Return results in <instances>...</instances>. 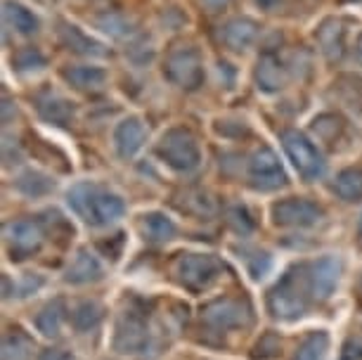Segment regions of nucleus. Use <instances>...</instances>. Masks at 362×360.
<instances>
[{"label":"nucleus","mask_w":362,"mask_h":360,"mask_svg":"<svg viewBox=\"0 0 362 360\" xmlns=\"http://www.w3.org/2000/svg\"><path fill=\"white\" fill-rule=\"evenodd\" d=\"M66 204L81 221L93 228L112 226L126 214L124 199L98 182H76L66 192Z\"/></svg>","instance_id":"obj_1"},{"label":"nucleus","mask_w":362,"mask_h":360,"mask_svg":"<svg viewBox=\"0 0 362 360\" xmlns=\"http://www.w3.org/2000/svg\"><path fill=\"white\" fill-rule=\"evenodd\" d=\"M308 266H296L279 277V282L270 289L268 308L279 320H298L308 313L310 301Z\"/></svg>","instance_id":"obj_2"},{"label":"nucleus","mask_w":362,"mask_h":360,"mask_svg":"<svg viewBox=\"0 0 362 360\" xmlns=\"http://www.w3.org/2000/svg\"><path fill=\"white\" fill-rule=\"evenodd\" d=\"M156 154L163 164H168L177 173H192L202 164V149L199 142L187 128H170L161 135Z\"/></svg>","instance_id":"obj_3"},{"label":"nucleus","mask_w":362,"mask_h":360,"mask_svg":"<svg viewBox=\"0 0 362 360\" xmlns=\"http://www.w3.org/2000/svg\"><path fill=\"white\" fill-rule=\"evenodd\" d=\"M163 76L182 91H197L204 83V59L192 45L173 47L163 59Z\"/></svg>","instance_id":"obj_4"},{"label":"nucleus","mask_w":362,"mask_h":360,"mask_svg":"<svg viewBox=\"0 0 362 360\" xmlns=\"http://www.w3.org/2000/svg\"><path fill=\"white\" fill-rule=\"evenodd\" d=\"M282 147L286 152V157L293 161L296 171L303 175L305 180H317L325 173V157L322 152L313 145V140L305 138L298 131H282Z\"/></svg>","instance_id":"obj_5"},{"label":"nucleus","mask_w":362,"mask_h":360,"mask_svg":"<svg viewBox=\"0 0 362 360\" xmlns=\"http://www.w3.org/2000/svg\"><path fill=\"white\" fill-rule=\"evenodd\" d=\"M152 344V332L138 310H124L114 327V351L124 356H140Z\"/></svg>","instance_id":"obj_6"},{"label":"nucleus","mask_w":362,"mask_h":360,"mask_svg":"<svg viewBox=\"0 0 362 360\" xmlns=\"http://www.w3.org/2000/svg\"><path fill=\"white\" fill-rule=\"evenodd\" d=\"M223 263L211 254H182L175 261V277L182 287L202 291L221 275Z\"/></svg>","instance_id":"obj_7"},{"label":"nucleus","mask_w":362,"mask_h":360,"mask_svg":"<svg viewBox=\"0 0 362 360\" xmlns=\"http://www.w3.org/2000/svg\"><path fill=\"white\" fill-rule=\"evenodd\" d=\"M325 219V209L310 199L289 197L272 204V221L279 228H313Z\"/></svg>","instance_id":"obj_8"},{"label":"nucleus","mask_w":362,"mask_h":360,"mask_svg":"<svg viewBox=\"0 0 362 360\" xmlns=\"http://www.w3.org/2000/svg\"><path fill=\"white\" fill-rule=\"evenodd\" d=\"M249 185L258 192H275L286 185V173L277 154L270 147H261L249 161Z\"/></svg>","instance_id":"obj_9"},{"label":"nucleus","mask_w":362,"mask_h":360,"mask_svg":"<svg viewBox=\"0 0 362 360\" xmlns=\"http://www.w3.org/2000/svg\"><path fill=\"white\" fill-rule=\"evenodd\" d=\"M5 242H8V251L12 254V259H29L43 244V230L31 219L12 221L5 226Z\"/></svg>","instance_id":"obj_10"},{"label":"nucleus","mask_w":362,"mask_h":360,"mask_svg":"<svg viewBox=\"0 0 362 360\" xmlns=\"http://www.w3.org/2000/svg\"><path fill=\"white\" fill-rule=\"evenodd\" d=\"M249 308L237 298H216L202 308V320L214 330H237L249 323Z\"/></svg>","instance_id":"obj_11"},{"label":"nucleus","mask_w":362,"mask_h":360,"mask_svg":"<svg viewBox=\"0 0 362 360\" xmlns=\"http://www.w3.org/2000/svg\"><path fill=\"white\" fill-rule=\"evenodd\" d=\"M341 259L334 254L320 256L317 261H313L308 266V284H310V296H315L317 301H327L334 289L339 287L341 280Z\"/></svg>","instance_id":"obj_12"},{"label":"nucleus","mask_w":362,"mask_h":360,"mask_svg":"<svg viewBox=\"0 0 362 360\" xmlns=\"http://www.w3.org/2000/svg\"><path fill=\"white\" fill-rule=\"evenodd\" d=\"M256 86L258 91L263 93H279L284 91L286 83H289L291 74H289V66H286L282 59H279L275 52H263L258 57V64H256Z\"/></svg>","instance_id":"obj_13"},{"label":"nucleus","mask_w":362,"mask_h":360,"mask_svg":"<svg viewBox=\"0 0 362 360\" xmlns=\"http://www.w3.org/2000/svg\"><path fill=\"white\" fill-rule=\"evenodd\" d=\"M36 110L38 117L54 126H69L74 117H76V107L71 100H66L64 95L45 91L36 95Z\"/></svg>","instance_id":"obj_14"},{"label":"nucleus","mask_w":362,"mask_h":360,"mask_svg":"<svg viewBox=\"0 0 362 360\" xmlns=\"http://www.w3.org/2000/svg\"><path fill=\"white\" fill-rule=\"evenodd\" d=\"M258 24L251 17H235L225 22L218 31V40L232 52H242L258 38Z\"/></svg>","instance_id":"obj_15"},{"label":"nucleus","mask_w":362,"mask_h":360,"mask_svg":"<svg viewBox=\"0 0 362 360\" xmlns=\"http://www.w3.org/2000/svg\"><path fill=\"white\" fill-rule=\"evenodd\" d=\"M147 140V128L138 117H128L116 126L114 131V147L121 159H131L140 152Z\"/></svg>","instance_id":"obj_16"},{"label":"nucleus","mask_w":362,"mask_h":360,"mask_svg":"<svg viewBox=\"0 0 362 360\" xmlns=\"http://www.w3.org/2000/svg\"><path fill=\"white\" fill-rule=\"evenodd\" d=\"M64 81L71 88H76L81 93H102L107 86V71L102 66H90V64H81V66H69L62 71Z\"/></svg>","instance_id":"obj_17"},{"label":"nucleus","mask_w":362,"mask_h":360,"mask_svg":"<svg viewBox=\"0 0 362 360\" xmlns=\"http://www.w3.org/2000/svg\"><path fill=\"white\" fill-rule=\"evenodd\" d=\"M59 40H62V45L66 50L78 52V55H88V57H105L107 55L105 45H102L100 40L86 36L76 24H66V22L59 24Z\"/></svg>","instance_id":"obj_18"},{"label":"nucleus","mask_w":362,"mask_h":360,"mask_svg":"<svg viewBox=\"0 0 362 360\" xmlns=\"http://www.w3.org/2000/svg\"><path fill=\"white\" fill-rule=\"evenodd\" d=\"M105 270H102V263L98 261V256L90 254L88 249H81L74 261L69 263L64 273V280L71 284H88V282H98L102 280Z\"/></svg>","instance_id":"obj_19"},{"label":"nucleus","mask_w":362,"mask_h":360,"mask_svg":"<svg viewBox=\"0 0 362 360\" xmlns=\"http://www.w3.org/2000/svg\"><path fill=\"white\" fill-rule=\"evenodd\" d=\"M346 24L341 19H327L317 29V43L322 47L327 59H341L346 52Z\"/></svg>","instance_id":"obj_20"},{"label":"nucleus","mask_w":362,"mask_h":360,"mask_svg":"<svg viewBox=\"0 0 362 360\" xmlns=\"http://www.w3.org/2000/svg\"><path fill=\"white\" fill-rule=\"evenodd\" d=\"M140 233L147 242H168L173 240L177 233V226L173 223V219H168L166 214L161 211H152L145 214L140 221Z\"/></svg>","instance_id":"obj_21"},{"label":"nucleus","mask_w":362,"mask_h":360,"mask_svg":"<svg viewBox=\"0 0 362 360\" xmlns=\"http://www.w3.org/2000/svg\"><path fill=\"white\" fill-rule=\"evenodd\" d=\"M3 8H5L3 10L5 24H8L10 29H15L17 33H22V36H33V33L40 29L38 17L33 15L29 8H24V5L8 0V3H5Z\"/></svg>","instance_id":"obj_22"},{"label":"nucleus","mask_w":362,"mask_h":360,"mask_svg":"<svg viewBox=\"0 0 362 360\" xmlns=\"http://www.w3.org/2000/svg\"><path fill=\"white\" fill-rule=\"evenodd\" d=\"M332 190L344 202H360L362 199V168H344L334 178Z\"/></svg>","instance_id":"obj_23"},{"label":"nucleus","mask_w":362,"mask_h":360,"mask_svg":"<svg viewBox=\"0 0 362 360\" xmlns=\"http://www.w3.org/2000/svg\"><path fill=\"white\" fill-rule=\"evenodd\" d=\"M64 313H66L64 301H59V298H57V301H50L36 315L38 332H43L45 337H57L59 330H62V325H64Z\"/></svg>","instance_id":"obj_24"},{"label":"nucleus","mask_w":362,"mask_h":360,"mask_svg":"<svg viewBox=\"0 0 362 360\" xmlns=\"http://www.w3.org/2000/svg\"><path fill=\"white\" fill-rule=\"evenodd\" d=\"M329 335L325 330L310 332L308 337L300 342V346L296 349V356L293 360H325L327 351H329Z\"/></svg>","instance_id":"obj_25"},{"label":"nucleus","mask_w":362,"mask_h":360,"mask_svg":"<svg viewBox=\"0 0 362 360\" xmlns=\"http://www.w3.org/2000/svg\"><path fill=\"white\" fill-rule=\"evenodd\" d=\"M71 323L78 332H90L102 323V306L95 301H81L71 310Z\"/></svg>","instance_id":"obj_26"},{"label":"nucleus","mask_w":362,"mask_h":360,"mask_svg":"<svg viewBox=\"0 0 362 360\" xmlns=\"http://www.w3.org/2000/svg\"><path fill=\"white\" fill-rule=\"evenodd\" d=\"M54 187V182L47 178L45 173L40 171H33V168H29V171H24L22 175L17 178V190L26 197H43L47 194L50 190Z\"/></svg>","instance_id":"obj_27"},{"label":"nucleus","mask_w":362,"mask_h":360,"mask_svg":"<svg viewBox=\"0 0 362 360\" xmlns=\"http://www.w3.org/2000/svg\"><path fill=\"white\" fill-rule=\"evenodd\" d=\"M33 351V342L24 332H10L3 339V360H29Z\"/></svg>","instance_id":"obj_28"},{"label":"nucleus","mask_w":362,"mask_h":360,"mask_svg":"<svg viewBox=\"0 0 362 360\" xmlns=\"http://www.w3.org/2000/svg\"><path fill=\"white\" fill-rule=\"evenodd\" d=\"M12 64H15L19 71H38L45 66V57L40 55L36 47H22V50L12 57Z\"/></svg>","instance_id":"obj_29"},{"label":"nucleus","mask_w":362,"mask_h":360,"mask_svg":"<svg viewBox=\"0 0 362 360\" xmlns=\"http://www.w3.org/2000/svg\"><path fill=\"white\" fill-rule=\"evenodd\" d=\"M313 128H315V133L320 135L322 140H329L334 142L337 140L339 131L344 128V121H341L337 114H322V117L315 119V124H313Z\"/></svg>","instance_id":"obj_30"},{"label":"nucleus","mask_w":362,"mask_h":360,"mask_svg":"<svg viewBox=\"0 0 362 360\" xmlns=\"http://www.w3.org/2000/svg\"><path fill=\"white\" fill-rule=\"evenodd\" d=\"M230 226L235 228V233L239 235H249L251 230H254V219H251V214L247 211V207H235L230 209Z\"/></svg>","instance_id":"obj_31"},{"label":"nucleus","mask_w":362,"mask_h":360,"mask_svg":"<svg viewBox=\"0 0 362 360\" xmlns=\"http://www.w3.org/2000/svg\"><path fill=\"white\" fill-rule=\"evenodd\" d=\"M247 266L254 277H263L270 270V256L265 251H254L251 256H247Z\"/></svg>","instance_id":"obj_32"},{"label":"nucleus","mask_w":362,"mask_h":360,"mask_svg":"<svg viewBox=\"0 0 362 360\" xmlns=\"http://www.w3.org/2000/svg\"><path fill=\"white\" fill-rule=\"evenodd\" d=\"M100 24H102V29H105L107 33H112V36H126V33H131V22L124 17H105V19H100Z\"/></svg>","instance_id":"obj_33"},{"label":"nucleus","mask_w":362,"mask_h":360,"mask_svg":"<svg viewBox=\"0 0 362 360\" xmlns=\"http://www.w3.org/2000/svg\"><path fill=\"white\" fill-rule=\"evenodd\" d=\"M279 349H282V346H279V339L272 335H265L261 342H258L254 356L256 358H275V356H279Z\"/></svg>","instance_id":"obj_34"},{"label":"nucleus","mask_w":362,"mask_h":360,"mask_svg":"<svg viewBox=\"0 0 362 360\" xmlns=\"http://www.w3.org/2000/svg\"><path fill=\"white\" fill-rule=\"evenodd\" d=\"M98 247L102 249V251H107L109 256H112V259H119L121 256V247H124V235H114L112 237V242H100Z\"/></svg>","instance_id":"obj_35"},{"label":"nucleus","mask_w":362,"mask_h":360,"mask_svg":"<svg viewBox=\"0 0 362 360\" xmlns=\"http://www.w3.org/2000/svg\"><path fill=\"white\" fill-rule=\"evenodd\" d=\"M341 360H362V342H348Z\"/></svg>","instance_id":"obj_36"},{"label":"nucleus","mask_w":362,"mask_h":360,"mask_svg":"<svg viewBox=\"0 0 362 360\" xmlns=\"http://www.w3.org/2000/svg\"><path fill=\"white\" fill-rule=\"evenodd\" d=\"M199 3H202L209 12H223V10L232 3V0H199Z\"/></svg>","instance_id":"obj_37"},{"label":"nucleus","mask_w":362,"mask_h":360,"mask_svg":"<svg viewBox=\"0 0 362 360\" xmlns=\"http://www.w3.org/2000/svg\"><path fill=\"white\" fill-rule=\"evenodd\" d=\"M40 360H69V356H66L62 349H50V351H43Z\"/></svg>","instance_id":"obj_38"},{"label":"nucleus","mask_w":362,"mask_h":360,"mask_svg":"<svg viewBox=\"0 0 362 360\" xmlns=\"http://www.w3.org/2000/svg\"><path fill=\"white\" fill-rule=\"evenodd\" d=\"M282 3H284V0H256V5H258V8H263V10H268V12L277 10Z\"/></svg>","instance_id":"obj_39"},{"label":"nucleus","mask_w":362,"mask_h":360,"mask_svg":"<svg viewBox=\"0 0 362 360\" xmlns=\"http://www.w3.org/2000/svg\"><path fill=\"white\" fill-rule=\"evenodd\" d=\"M355 59L362 64V31L358 33V38H355Z\"/></svg>","instance_id":"obj_40"},{"label":"nucleus","mask_w":362,"mask_h":360,"mask_svg":"<svg viewBox=\"0 0 362 360\" xmlns=\"http://www.w3.org/2000/svg\"><path fill=\"white\" fill-rule=\"evenodd\" d=\"M358 242H360V247H362V214H360V221H358Z\"/></svg>","instance_id":"obj_41"}]
</instances>
